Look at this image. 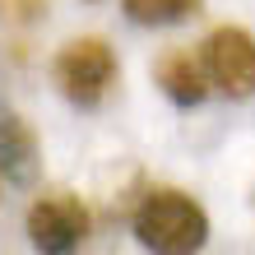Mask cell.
Here are the masks:
<instances>
[{
  "instance_id": "cell-8",
  "label": "cell",
  "mask_w": 255,
  "mask_h": 255,
  "mask_svg": "<svg viewBox=\"0 0 255 255\" xmlns=\"http://www.w3.org/2000/svg\"><path fill=\"white\" fill-rule=\"evenodd\" d=\"M47 14V0H0V19L5 23H37Z\"/></svg>"
},
{
  "instance_id": "cell-4",
  "label": "cell",
  "mask_w": 255,
  "mask_h": 255,
  "mask_svg": "<svg viewBox=\"0 0 255 255\" xmlns=\"http://www.w3.org/2000/svg\"><path fill=\"white\" fill-rule=\"evenodd\" d=\"M200 61L209 70V84L218 93H228L237 102L255 98V37L237 23H223L204 37L200 47Z\"/></svg>"
},
{
  "instance_id": "cell-3",
  "label": "cell",
  "mask_w": 255,
  "mask_h": 255,
  "mask_svg": "<svg viewBox=\"0 0 255 255\" xmlns=\"http://www.w3.org/2000/svg\"><path fill=\"white\" fill-rule=\"evenodd\" d=\"M88 237V209L70 190H47L28 209V242L37 255H74Z\"/></svg>"
},
{
  "instance_id": "cell-2",
  "label": "cell",
  "mask_w": 255,
  "mask_h": 255,
  "mask_svg": "<svg viewBox=\"0 0 255 255\" xmlns=\"http://www.w3.org/2000/svg\"><path fill=\"white\" fill-rule=\"evenodd\" d=\"M51 74H56V88L65 93V102L93 112V107L107 102V93L121 79V61H116L107 37H74L61 47Z\"/></svg>"
},
{
  "instance_id": "cell-1",
  "label": "cell",
  "mask_w": 255,
  "mask_h": 255,
  "mask_svg": "<svg viewBox=\"0 0 255 255\" xmlns=\"http://www.w3.org/2000/svg\"><path fill=\"white\" fill-rule=\"evenodd\" d=\"M134 237L148 255H195L209 242V214L186 190H148L134 209Z\"/></svg>"
},
{
  "instance_id": "cell-6",
  "label": "cell",
  "mask_w": 255,
  "mask_h": 255,
  "mask_svg": "<svg viewBox=\"0 0 255 255\" xmlns=\"http://www.w3.org/2000/svg\"><path fill=\"white\" fill-rule=\"evenodd\" d=\"M37 167H42V148H37L33 126L19 112H0V172H5V181L28 186Z\"/></svg>"
},
{
  "instance_id": "cell-5",
  "label": "cell",
  "mask_w": 255,
  "mask_h": 255,
  "mask_svg": "<svg viewBox=\"0 0 255 255\" xmlns=\"http://www.w3.org/2000/svg\"><path fill=\"white\" fill-rule=\"evenodd\" d=\"M153 79H158V88L167 93L176 107H200V102L209 98V70H204V61L195 56L190 47H172V51H162L158 56V65H153Z\"/></svg>"
},
{
  "instance_id": "cell-7",
  "label": "cell",
  "mask_w": 255,
  "mask_h": 255,
  "mask_svg": "<svg viewBox=\"0 0 255 255\" xmlns=\"http://www.w3.org/2000/svg\"><path fill=\"white\" fill-rule=\"evenodd\" d=\"M126 19L130 23H144V28H167V23H181L195 19L204 9V0H121Z\"/></svg>"
}]
</instances>
